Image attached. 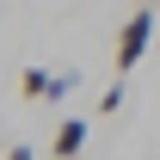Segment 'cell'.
Masks as SVG:
<instances>
[{
    "mask_svg": "<svg viewBox=\"0 0 160 160\" xmlns=\"http://www.w3.org/2000/svg\"><path fill=\"white\" fill-rule=\"evenodd\" d=\"M19 92H25V99H43V92H49V74H43V68H25Z\"/></svg>",
    "mask_w": 160,
    "mask_h": 160,
    "instance_id": "3957f363",
    "label": "cell"
},
{
    "mask_svg": "<svg viewBox=\"0 0 160 160\" xmlns=\"http://www.w3.org/2000/svg\"><path fill=\"white\" fill-rule=\"evenodd\" d=\"M99 111H105V117H111V111H123V80H117V86H105V92H99Z\"/></svg>",
    "mask_w": 160,
    "mask_h": 160,
    "instance_id": "277c9868",
    "label": "cell"
},
{
    "mask_svg": "<svg viewBox=\"0 0 160 160\" xmlns=\"http://www.w3.org/2000/svg\"><path fill=\"white\" fill-rule=\"evenodd\" d=\"M6 160H31V148H6Z\"/></svg>",
    "mask_w": 160,
    "mask_h": 160,
    "instance_id": "5b68a950",
    "label": "cell"
},
{
    "mask_svg": "<svg viewBox=\"0 0 160 160\" xmlns=\"http://www.w3.org/2000/svg\"><path fill=\"white\" fill-rule=\"evenodd\" d=\"M148 43H154V12L142 6V12H129V19H123V31H117V74H123V80L142 68Z\"/></svg>",
    "mask_w": 160,
    "mask_h": 160,
    "instance_id": "6da1fadb",
    "label": "cell"
},
{
    "mask_svg": "<svg viewBox=\"0 0 160 160\" xmlns=\"http://www.w3.org/2000/svg\"><path fill=\"white\" fill-rule=\"evenodd\" d=\"M80 148H86V117H68L56 129V142H49V154H56V160H74Z\"/></svg>",
    "mask_w": 160,
    "mask_h": 160,
    "instance_id": "7a4b0ae2",
    "label": "cell"
}]
</instances>
